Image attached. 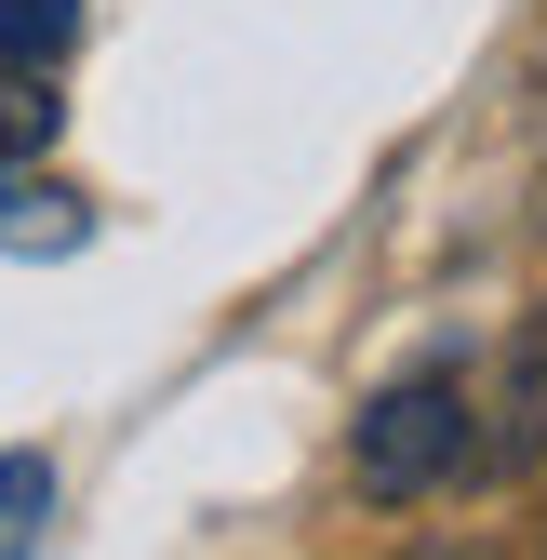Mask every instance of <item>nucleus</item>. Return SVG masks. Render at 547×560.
<instances>
[{"label":"nucleus","mask_w":547,"mask_h":560,"mask_svg":"<svg viewBox=\"0 0 547 560\" xmlns=\"http://www.w3.org/2000/svg\"><path fill=\"white\" fill-rule=\"evenodd\" d=\"M481 467V400H467V361H428V374H400L361 400V428H348V480L374 508H428L454 494V480Z\"/></svg>","instance_id":"nucleus-1"},{"label":"nucleus","mask_w":547,"mask_h":560,"mask_svg":"<svg viewBox=\"0 0 547 560\" xmlns=\"http://www.w3.org/2000/svg\"><path fill=\"white\" fill-rule=\"evenodd\" d=\"M94 241V200L54 187L40 161H0V254H81Z\"/></svg>","instance_id":"nucleus-2"},{"label":"nucleus","mask_w":547,"mask_h":560,"mask_svg":"<svg viewBox=\"0 0 547 560\" xmlns=\"http://www.w3.org/2000/svg\"><path fill=\"white\" fill-rule=\"evenodd\" d=\"M54 120H67V94L40 81V67L0 54V161H40V148H54Z\"/></svg>","instance_id":"nucleus-3"},{"label":"nucleus","mask_w":547,"mask_h":560,"mask_svg":"<svg viewBox=\"0 0 547 560\" xmlns=\"http://www.w3.org/2000/svg\"><path fill=\"white\" fill-rule=\"evenodd\" d=\"M67 40H81V0H0V54L14 67H67Z\"/></svg>","instance_id":"nucleus-4"},{"label":"nucleus","mask_w":547,"mask_h":560,"mask_svg":"<svg viewBox=\"0 0 547 560\" xmlns=\"http://www.w3.org/2000/svg\"><path fill=\"white\" fill-rule=\"evenodd\" d=\"M40 521H54V454H0V560L40 547Z\"/></svg>","instance_id":"nucleus-5"}]
</instances>
